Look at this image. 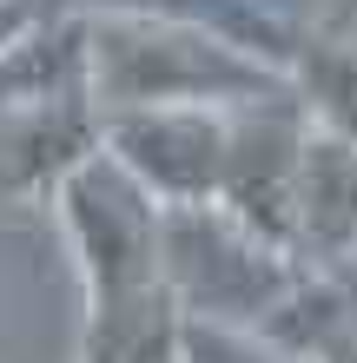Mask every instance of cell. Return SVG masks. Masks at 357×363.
Masks as SVG:
<instances>
[{
	"label": "cell",
	"mask_w": 357,
	"mask_h": 363,
	"mask_svg": "<svg viewBox=\"0 0 357 363\" xmlns=\"http://www.w3.org/2000/svg\"><path fill=\"white\" fill-rule=\"evenodd\" d=\"M291 258L311 277L357 271V152L311 125L291 185Z\"/></svg>",
	"instance_id": "cell-7"
},
{
	"label": "cell",
	"mask_w": 357,
	"mask_h": 363,
	"mask_svg": "<svg viewBox=\"0 0 357 363\" xmlns=\"http://www.w3.org/2000/svg\"><path fill=\"white\" fill-rule=\"evenodd\" d=\"M40 20H47V0H0V60H7Z\"/></svg>",
	"instance_id": "cell-11"
},
{
	"label": "cell",
	"mask_w": 357,
	"mask_h": 363,
	"mask_svg": "<svg viewBox=\"0 0 357 363\" xmlns=\"http://www.w3.org/2000/svg\"><path fill=\"white\" fill-rule=\"evenodd\" d=\"M179 304L165 284L133 291L119 304H93L79 330V363H179Z\"/></svg>",
	"instance_id": "cell-8"
},
{
	"label": "cell",
	"mask_w": 357,
	"mask_h": 363,
	"mask_svg": "<svg viewBox=\"0 0 357 363\" xmlns=\"http://www.w3.org/2000/svg\"><path fill=\"white\" fill-rule=\"evenodd\" d=\"M179 363H304L285 344H271L265 330H238V324H179Z\"/></svg>",
	"instance_id": "cell-10"
},
{
	"label": "cell",
	"mask_w": 357,
	"mask_h": 363,
	"mask_svg": "<svg viewBox=\"0 0 357 363\" xmlns=\"http://www.w3.org/2000/svg\"><path fill=\"white\" fill-rule=\"evenodd\" d=\"M311 363H357V324H344V330L331 337L318 357H311Z\"/></svg>",
	"instance_id": "cell-12"
},
{
	"label": "cell",
	"mask_w": 357,
	"mask_h": 363,
	"mask_svg": "<svg viewBox=\"0 0 357 363\" xmlns=\"http://www.w3.org/2000/svg\"><path fill=\"white\" fill-rule=\"evenodd\" d=\"M285 86H291L311 133L357 152V40H338V33L304 40L285 67Z\"/></svg>",
	"instance_id": "cell-9"
},
{
	"label": "cell",
	"mask_w": 357,
	"mask_h": 363,
	"mask_svg": "<svg viewBox=\"0 0 357 363\" xmlns=\"http://www.w3.org/2000/svg\"><path fill=\"white\" fill-rule=\"evenodd\" d=\"M225 139H232V106H159V113L99 119V152L159 211L219 199Z\"/></svg>",
	"instance_id": "cell-4"
},
{
	"label": "cell",
	"mask_w": 357,
	"mask_h": 363,
	"mask_svg": "<svg viewBox=\"0 0 357 363\" xmlns=\"http://www.w3.org/2000/svg\"><path fill=\"white\" fill-rule=\"evenodd\" d=\"M53 211H60V231H67V245H73L87 311L93 304H119V297L159 284V205L145 199L106 152L79 159L73 172L53 185Z\"/></svg>",
	"instance_id": "cell-3"
},
{
	"label": "cell",
	"mask_w": 357,
	"mask_h": 363,
	"mask_svg": "<svg viewBox=\"0 0 357 363\" xmlns=\"http://www.w3.org/2000/svg\"><path fill=\"white\" fill-rule=\"evenodd\" d=\"M304 152V113L298 99H258L232 106V139H225V172H219V211L238 218L251 238L291 251V185H298Z\"/></svg>",
	"instance_id": "cell-5"
},
{
	"label": "cell",
	"mask_w": 357,
	"mask_h": 363,
	"mask_svg": "<svg viewBox=\"0 0 357 363\" xmlns=\"http://www.w3.org/2000/svg\"><path fill=\"white\" fill-rule=\"evenodd\" d=\"M79 79L93 119L159 113V106H258L291 93L251 40L145 7L79 13Z\"/></svg>",
	"instance_id": "cell-1"
},
{
	"label": "cell",
	"mask_w": 357,
	"mask_h": 363,
	"mask_svg": "<svg viewBox=\"0 0 357 363\" xmlns=\"http://www.w3.org/2000/svg\"><path fill=\"white\" fill-rule=\"evenodd\" d=\"M93 152L99 119L87 106V86L0 106V191L7 199H53V185Z\"/></svg>",
	"instance_id": "cell-6"
},
{
	"label": "cell",
	"mask_w": 357,
	"mask_h": 363,
	"mask_svg": "<svg viewBox=\"0 0 357 363\" xmlns=\"http://www.w3.org/2000/svg\"><path fill=\"white\" fill-rule=\"evenodd\" d=\"M159 284L192 324H238L265 330L271 311L304 284L291 251L251 238L219 205L159 211Z\"/></svg>",
	"instance_id": "cell-2"
}]
</instances>
